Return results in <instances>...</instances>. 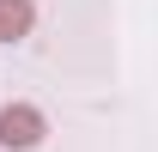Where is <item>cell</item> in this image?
<instances>
[{"mask_svg":"<svg viewBox=\"0 0 158 152\" xmlns=\"http://www.w3.org/2000/svg\"><path fill=\"white\" fill-rule=\"evenodd\" d=\"M37 140H43V116L31 110V103H6V110H0V146L24 152V146H37Z\"/></svg>","mask_w":158,"mask_h":152,"instance_id":"cell-1","label":"cell"},{"mask_svg":"<svg viewBox=\"0 0 158 152\" xmlns=\"http://www.w3.org/2000/svg\"><path fill=\"white\" fill-rule=\"evenodd\" d=\"M31 19H37L31 0H0V43H19L24 31H31Z\"/></svg>","mask_w":158,"mask_h":152,"instance_id":"cell-2","label":"cell"}]
</instances>
